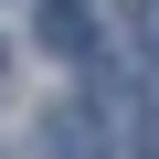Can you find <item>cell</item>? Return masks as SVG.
<instances>
[{"label": "cell", "mask_w": 159, "mask_h": 159, "mask_svg": "<svg viewBox=\"0 0 159 159\" xmlns=\"http://www.w3.org/2000/svg\"><path fill=\"white\" fill-rule=\"evenodd\" d=\"M0 64H11V43H0Z\"/></svg>", "instance_id": "obj_3"}, {"label": "cell", "mask_w": 159, "mask_h": 159, "mask_svg": "<svg viewBox=\"0 0 159 159\" xmlns=\"http://www.w3.org/2000/svg\"><path fill=\"white\" fill-rule=\"evenodd\" d=\"M43 43L53 53H85L96 43V11H85V0H43Z\"/></svg>", "instance_id": "obj_1"}, {"label": "cell", "mask_w": 159, "mask_h": 159, "mask_svg": "<svg viewBox=\"0 0 159 159\" xmlns=\"http://www.w3.org/2000/svg\"><path fill=\"white\" fill-rule=\"evenodd\" d=\"M138 32H148V53H159V0H138Z\"/></svg>", "instance_id": "obj_2"}]
</instances>
